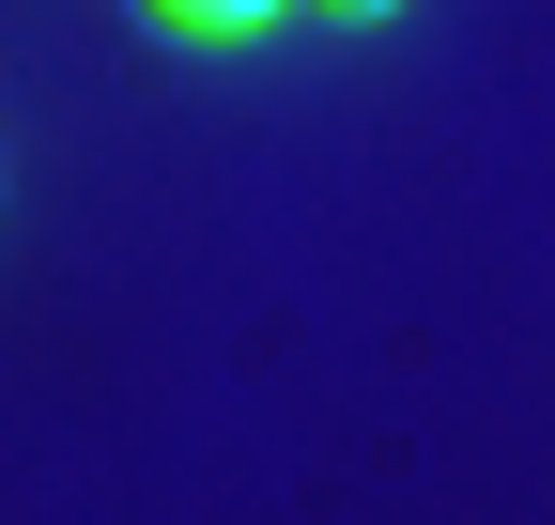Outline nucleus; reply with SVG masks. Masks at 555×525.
I'll return each instance as SVG.
<instances>
[{
    "label": "nucleus",
    "mask_w": 555,
    "mask_h": 525,
    "mask_svg": "<svg viewBox=\"0 0 555 525\" xmlns=\"http://www.w3.org/2000/svg\"><path fill=\"white\" fill-rule=\"evenodd\" d=\"M309 16H356V31H371V16H401V0H309Z\"/></svg>",
    "instance_id": "nucleus-2"
},
{
    "label": "nucleus",
    "mask_w": 555,
    "mask_h": 525,
    "mask_svg": "<svg viewBox=\"0 0 555 525\" xmlns=\"http://www.w3.org/2000/svg\"><path fill=\"white\" fill-rule=\"evenodd\" d=\"M124 16H139V31H170V47H262L294 0H124Z\"/></svg>",
    "instance_id": "nucleus-1"
}]
</instances>
